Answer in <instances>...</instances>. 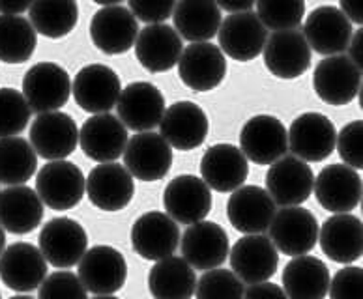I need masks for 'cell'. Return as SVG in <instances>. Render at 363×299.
<instances>
[{
	"mask_svg": "<svg viewBox=\"0 0 363 299\" xmlns=\"http://www.w3.org/2000/svg\"><path fill=\"white\" fill-rule=\"evenodd\" d=\"M244 299H289L279 284L260 283L253 284L244 292Z\"/></svg>",
	"mask_w": 363,
	"mask_h": 299,
	"instance_id": "obj_46",
	"label": "cell"
},
{
	"mask_svg": "<svg viewBox=\"0 0 363 299\" xmlns=\"http://www.w3.org/2000/svg\"><path fill=\"white\" fill-rule=\"evenodd\" d=\"M122 155L125 171L143 181L163 180L172 167V148L152 131L133 135Z\"/></svg>",
	"mask_w": 363,
	"mask_h": 299,
	"instance_id": "obj_19",
	"label": "cell"
},
{
	"mask_svg": "<svg viewBox=\"0 0 363 299\" xmlns=\"http://www.w3.org/2000/svg\"><path fill=\"white\" fill-rule=\"evenodd\" d=\"M233 273L247 284L268 283L279 266V253L264 234L240 237L228 251Z\"/></svg>",
	"mask_w": 363,
	"mask_h": 299,
	"instance_id": "obj_7",
	"label": "cell"
},
{
	"mask_svg": "<svg viewBox=\"0 0 363 299\" xmlns=\"http://www.w3.org/2000/svg\"><path fill=\"white\" fill-rule=\"evenodd\" d=\"M219 49L223 55L238 62H250L264 51L268 30L259 16L251 11L230 13L218 30Z\"/></svg>",
	"mask_w": 363,
	"mask_h": 299,
	"instance_id": "obj_15",
	"label": "cell"
},
{
	"mask_svg": "<svg viewBox=\"0 0 363 299\" xmlns=\"http://www.w3.org/2000/svg\"><path fill=\"white\" fill-rule=\"evenodd\" d=\"M77 277L90 294L113 295L124 288L128 281V262L118 249L96 245L86 249L79 260Z\"/></svg>",
	"mask_w": 363,
	"mask_h": 299,
	"instance_id": "obj_3",
	"label": "cell"
},
{
	"mask_svg": "<svg viewBox=\"0 0 363 299\" xmlns=\"http://www.w3.org/2000/svg\"><path fill=\"white\" fill-rule=\"evenodd\" d=\"M86 178L72 161H49L36 176V193L43 206L66 212L83 201Z\"/></svg>",
	"mask_w": 363,
	"mask_h": 299,
	"instance_id": "obj_5",
	"label": "cell"
},
{
	"mask_svg": "<svg viewBox=\"0 0 363 299\" xmlns=\"http://www.w3.org/2000/svg\"><path fill=\"white\" fill-rule=\"evenodd\" d=\"M174 28L178 36L191 43L210 42L218 36L219 26L223 21L218 2L210 0H182L172 11Z\"/></svg>",
	"mask_w": 363,
	"mask_h": 299,
	"instance_id": "obj_34",
	"label": "cell"
},
{
	"mask_svg": "<svg viewBox=\"0 0 363 299\" xmlns=\"http://www.w3.org/2000/svg\"><path fill=\"white\" fill-rule=\"evenodd\" d=\"M313 189L318 204L332 213H348L362 204V176L342 163L324 167Z\"/></svg>",
	"mask_w": 363,
	"mask_h": 299,
	"instance_id": "obj_23",
	"label": "cell"
},
{
	"mask_svg": "<svg viewBox=\"0 0 363 299\" xmlns=\"http://www.w3.org/2000/svg\"><path fill=\"white\" fill-rule=\"evenodd\" d=\"M43 202L28 186H13L0 191V227L4 232L28 234L43 221Z\"/></svg>",
	"mask_w": 363,
	"mask_h": 299,
	"instance_id": "obj_32",
	"label": "cell"
},
{
	"mask_svg": "<svg viewBox=\"0 0 363 299\" xmlns=\"http://www.w3.org/2000/svg\"><path fill=\"white\" fill-rule=\"evenodd\" d=\"M240 150L255 165H274L289 152L285 124L272 114H257L242 128Z\"/></svg>",
	"mask_w": 363,
	"mask_h": 299,
	"instance_id": "obj_9",
	"label": "cell"
},
{
	"mask_svg": "<svg viewBox=\"0 0 363 299\" xmlns=\"http://www.w3.org/2000/svg\"><path fill=\"white\" fill-rule=\"evenodd\" d=\"M94 299H118V298H114V295H96Z\"/></svg>",
	"mask_w": 363,
	"mask_h": 299,
	"instance_id": "obj_53",
	"label": "cell"
},
{
	"mask_svg": "<svg viewBox=\"0 0 363 299\" xmlns=\"http://www.w3.org/2000/svg\"><path fill=\"white\" fill-rule=\"evenodd\" d=\"M174 6V0H130L128 10L135 19L146 25H163L169 17H172Z\"/></svg>",
	"mask_w": 363,
	"mask_h": 299,
	"instance_id": "obj_44",
	"label": "cell"
},
{
	"mask_svg": "<svg viewBox=\"0 0 363 299\" xmlns=\"http://www.w3.org/2000/svg\"><path fill=\"white\" fill-rule=\"evenodd\" d=\"M163 206L177 225H195L212 212V191L197 176L180 174L167 184Z\"/></svg>",
	"mask_w": 363,
	"mask_h": 299,
	"instance_id": "obj_12",
	"label": "cell"
},
{
	"mask_svg": "<svg viewBox=\"0 0 363 299\" xmlns=\"http://www.w3.org/2000/svg\"><path fill=\"white\" fill-rule=\"evenodd\" d=\"M180 243V228L163 212H148L131 227V247L145 260L160 262L174 254Z\"/></svg>",
	"mask_w": 363,
	"mask_h": 299,
	"instance_id": "obj_22",
	"label": "cell"
},
{
	"mask_svg": "<svg viewBox=\"0 0 363 299\" xmlns=\"http://www.w3.org/2000/svg\"><path fill=\"white\" fill-rule=\"evenodd\" d=\"M264 66L277 79L301 77L311 67V49L298 28L274 32L264 45Z\"/></svg>",
	"mask_w": 363,
	"mask_h": 299,
	"instance_id": "obj_27",
	"label": "cell"
},
{
	"mask_svg": "<svg viewBox=\"0 0 363 299\" xmlns=\"http://www.w3.org/2000/svg\"><path fill=\"white\" fill-rule=\"evenodd\" d=\"M118 120L125 129L146 133L157 128L165 114V96L156 84L135 81L120 92Z\"/></svg>",
	"mask_w": 363,
	"mask_h": 299,
	"instance_id": "obj_13",
	"label": "cell"
},
{
	"mask_svg": "<svg viewBox=\"0 0 363 299\" xmlns=\"http://www.w3.org/2000/svg\"><path fill=\"white\" fill-rule=\"evenodd\" d=\"M362 120H354L350 124H347L337 133V140H335V148L339 152V157L342 163L354 171H362L363 159H362Z\"/></svg>",
	"mask_w": 363,
	"mask_h": 299,
	"instance_id": "obj_43",
	"label": "cell"
},
{
	"mask_svg": "<svg viewBox=\"0 0 363 299\" xmlns=\"http://www.w3.org/2000/svg\"><path fill=\"white\" fill-rule=\"evenodd\" d=\"M36 45L38 34L28 19L0 16V62H26L36 51Z\"/></svg>",
	"mask_w": 363,
	"mask_h": 299,
	"instance_id": "obj_38",
	"label": "cell"
},
{
	"mask_svg": "<svg viewBox=\"0 0 363 299\" xmlns=\"http://www.w3.org/2000/svg\"><path fill=\"white\" fill-rule=\"evenodd\" d=\"M362 268L348 266L339 269L330 281V299H362Z\"/></svg>",
	"mask_w": 363,
	"mask_h": 299,
	"instance_id": "obj_45",
	"label": "cell"
},
{
	"mask_svg": "<svg viewBox=\"0 0 363 299\" xmlns=\"http://www.w3.org/2000/svg\"><path fill=\"white\" fill-rule=\"evenodd\" d=\"M10 299H34V298H30V295L21 294V295H13V298H10Z\"/></svg>",
	"mask_w": 363,
	"mask_h": 299,
	"instance_id": "obj_52",
	"label": "cell"
},
{
	"mask_svg": "<svg viewBox=\"0 0 363 299\" xmlns=\"http://www.w3.org/2000/svg\"><path fill=\"white\" fill-rule=\"evenodd\" d=\"M0 299H2V295H0Z\"/></svg>",
	"mask_w": 363,
	"mask_h": 299,
	"instance_id": "obj_54",
	"label": "cell"
},
{
	"mask_svg": "<svg viewBox=\"0 0 363 299\" xmlns=\"http://www.w3.org/2000/svg\"><path fill=\"white\" fill-rule=\"evenodd\" d=\"M72 90L75 103L83 111L90 114H107L118 103L122 83L113 67L89 64L77 72Z\"/></svg>",
	"mask_w": 363,
	"mask_h": 299,
	"instance_id": "obj_10",
	"label": "cell"
},
{
	"mask_svg": "<svg viewBox=\"0 0 363 299\" xmlns=\"http://www.w3.org/2000/svg\"><path fill=\"white\" fill-rule=\"evenodd\" d=\"M330 281L324 260L309 254L292 258L283 269V292L289 299H324Z\"/></svg>",
	"mask_w": 363,
	"mask_h": 299,
	"instance_id": "obj_33",
	"label": "cell"
},
{
	"mask_svg": "<svg viewBox=\"0 0 363 299\" xmlns=\"http://www.w3.org/2000/svg\"><path fill=\"white\" fill-rule=\"evenodd\" d=\"M139 23L128 6H101L90 21L92 43L105 55H124L135 45Z\"/></svg>",
	"mask_w": 363,
	"mask_h": 299,
	"instance_id": "obj_14",
	"label": "cell"
},
{
	"mask_svg": "<svg viewBox=\"0 0 363 299\" xmlns=\"http://www.w3.org/2000/svg\"><path fill=\"white\" fill-rule=\"evenodd\" d=\"M28 17L36 34L60 40L77 26L79 6L75 0H38L28 8Z\"/></svg>",
	"mask_w": 363,
	"mask_h": 299,
	"instance_id": "obj_36",
	"label": "cell"
},
{
	"mask_svg": "<svg viewBox=\"0 0 363 299\" xmlns=\"http://www.w3.org/2000/svg\"><path fill=\"white\" fill-rule=\"evenodd\" d=\"M38 299H86V290L72 271H55L40 284Z\"/></svg>",
	"mask_w": 363,
	"mask_h": 299,
	"instance_id": "obj_42",
	"label": "cell"
},
{
	"mask_svg": "<svg viewBox=\"0 0 363 299\" xmlns=\"http://www.w3.org/2000/svg\"><path fill=\"white\" fill-rule=\"evenodd\" d=\"M40 253L57 269L73 268L89 249V234L72 217H55L43 225L38 237Z\"/></svg>",
	"mask_w": 363,
	"mask_h": 299,
	"instance_id": "obj_2",
	"label": "cell"
},
{
	"mask_svg": "<svg viewBox=\"0 0 363 299\" xmlns=\"http://www.w3.org/2000/svg\"><path fill=\"white\" fill-rule=\"evenodd\" d=\"M28 8H30V2H26V0H0V13L2 16L19 17Z\"/></svg>",
	"mask_w": 363,
	"mask_h": 299,
	"instance_id": "obj_48",
	"label": "cell"
},
{
	"mask_svg": "<svg viewBox=\"0 0 363 299\" xmlns=\"http://www.w3.org/2000/svg\"><path fill=\"white\" fill-rule=\"evenodd\" d=\"M178 75L182 83L195 92H210L223 83L227 60L218 45H212L210 42L191 43L182 51Z\"/></svg>",
	"mask_w": 363,
	"mask_h": 299,
	"instance_id": "obj_20",
	"label": "cell"
},
{
	"mask_svg": "<svg viewBox=\"0 0 363 299\" xmlns=\"http://www.w3.org/2000/svg\"><path fill=\"white\" fill-rule=\"evenodd\" d=\"M270 242L277 253L292 258L303 256L318 242L317 217L301 206L281 208L272 219Z\"/></svg>",
	"mask_w": 363,
	"mask_h": 299,
	"instance_id": "obj_6",
	"label": "cell"
},
{
	"mask_svg": "<svg viewBox=\"0 0 363 299\" xmlns=\"http://www.w3.org/2000/svg\"><path fill=\"white\" fill-rule=\"evenodd\" d=\"M313 88L324 103L342 107L362 90V72L347 55L324 57L313 72Z\"/></svg>",
	"mask_w": 363,
	"mask_h": 299,
	"instance_id": "obj_11",
	"label": "cell"
},
{
	"mask_svg": "<svg viewBox=\"0 0 363 299\" xmlns=\"http://www.w3.org/2000/svg\"><path fill=\"white\" fill-rule=\"evenodd\" d=\"M337 8L342 11V16L347 17L348 21H350V25H352V23H356V25H362L363 17H362V10H359L358 4H354V2H350V0H342Z\"/></svg>",
	"mask_w": 363,
	"mask_h": 299,
	"instance_id": "obj_50",
	"label": "cell"
},
{
	"mask_svg": "<svg viewBox=\"0 0 363 299\" xmlns=\"http://www.w3.org/2000/svg\"><path fill=\"white\" fill-rule=\"evenodd\" d=\"M313 186V169L294 155H283L266 172V193L275 206H300L311 196Z\"/></svg>",
	"mask_w": 363,
	"mask_h": 299,
	"instance_id": "obj_8",
	"label": "cell"
},
{
	"mask_svg": "<svg viewBox=\"0 0 363 299\" xmlns=\"http://www.w3.org/2000/svg\"><path fill=\"white\" fill-rule=\"evenodd\" d=\"M182 258L193 269L210 271L219 268L227 260L230 243L221 225L201 221L189 225L180 239Z\"/></svg>",
	"mask_w": 363,
	"mask_h": 299,
	"instance_id": "obj_18",
	"label": "cell"
},
{
	"mask_svg": "<svg viewBox=\"0 0 363 299\" xmlns=\"http://www.w3.org/2000/svg\"><path fill=\"white\" fill-rule=\"evenodd\" d=\"M362 42H363V32L358 30L354 32L352 38H350V43H348V60L358 67L362 72V64H363V55H362Z\"/></svg>",
	"mask_w": 363,
	"mask_h": 299,
	"instance_id": "obj_47",
	"label": "cell"
},
{
	"mask_svg": "<svg viewBox=\"0 0 363 299\" xmlns=\"http://www.w3.org/2000/svg\"><path fill=\"white\" fill-rule=\"evenodd\" d=\"M219 10H225L228 13H242V11H251L255 8L253 0H223L219 2Z\"/></svg>",
	"mask_w": 363,
	"mask_h": 299,
	"instance_id": "obj_49",
	"label": "cell"
},
{
	"mask_svg": "<svg viewBox=\"0 0 363 299\" xmlns=\"http://www.w3.org/2000/svg\"><path fill=\"white\" fill-rule=\"evenodd\" d=\"M30 107L16 88H0V139L23 133L30 122Z\"/></svg>",
	"mask_w": 363,
	"mask_h": 299,
	"instance_id": "obj_40",
	"label": "cell"
},
{
	"mask_svg": "<svg viewBox=\"0 0 363 299\" xmlns=\"http://www.w3.org/2000/svg\"><path fill=\"white\" fill-rule=\"evenodd\" d=\"M244 283L230 269H210L197 281V299H244Z\"/></svg>",
	"mask_w": 363,
	"mask_h": 299,
	"instance_id": "obj_41",
	"label": "cell"
},
{
	"mask_svg": "<svg viewBox=\"0 0 363 299\" xmlns=\"http://www.w3.org/2000/svg\"><path fill=\"white\" fill-rule=\"evenodd\" d=\"M47 277V262L32 243H13L0 254V281L19 294L40 288Z\"/></svg>",
	"mask_w": 363,
	"mask_h": 299,
	"instance_id": "obj_24",
	"label": "cell"
},
{
	"mask_svg": "<svg viewBox=\"0 0 363 299\" xmlns=\"http://www.w3.org/2000/svg\"><path fill=\"white\" fill-rule=\"evenodd\" d=\"M250 174V161L238 146L219 142L204 152L201 159V180L218 193H233L244 186Z\"/></svg>",
	"mask_w": 363,
	"mask_h": 299,
	"instance_id": "obj_26",
	"label": "cell"
},
{
	"mask_svg": "<svg viewBox=\"0 0 363 299\" xmlns=\"http://www.w3.org/2000/svg\"><path fill=\"white\" fill-rule=\"evenodd\" d=\"M38 171V155L23 137L0 139V184L25 186Z\"/></svg>",
	"mask_w": 363,
	"mask_h": 299,
	"instance_id": "obj_37",
	"label": "cell"
},
{
	"mask_svg": "<svg viewBox=\"0 0 363 299\" xmlns=\"http://www.w3.org/2000/svg\"><path fill=\"white\" fill-rule=\"evenodd\" d=\"M21 94L34 113H57L72 96V79L58 64L38 62L25 73Z\"/></svg>",
	"mask_w": 363,
	"mask_h": 299,
	"instance_id": "obj_1",
	"label": "cell"
},
{
	"mask_svg": "<svg viewBox=\"0 0 363 299\" xmlns=\"http://www.w3.org/2000/svg\"><path fill=\"white\" fill-rule=\"evenodd\" d=\"M257 16L266 30L283 32L296 30L306 16V2L303 0H260L255 4Z\"/></svg>",
	"mask_w": 363,
	"mask_h": 299,
	"instance_id": "obj_39",
	"label": "cell"
},
{
	"mask_svg": "<svg viewBox=\"0 0 363 299\" xmlns=\"http://www.w3.org/2000/svg\"><path fill=\"white\" fill-rule=\"evenodd\" d=\"M128 129L114 114H94L79 131V145L84 155L98 163H114L124 154Z\"/></svg>",
	"mask_w": 363,
	"mask_h": 299,
	"instance_id": "obj_28",
	"label": "cell"
},
{
	"mask_svg": "<svg viewBox=\"0 0 363 299\" xmlns=\"http://www.w3.org/2000/svg\"><path fill=\"white\" fill-rule=\"evenodd\" d=\"M277 206L259 186H242L233 191L227 202V217L238 232L251 234L266 232L272 225Z\"/></svg>",
	"mask_w": 363,
	"mask_h": 299,
	"instance_id": "obj_29",
	"label": "cell"
},
{
	"mask_svg": "<svg viewBox=\"0 0 363 299\" xmlns=\"http://www.w3.org/2000/svg\"><path fill=\"white\" fill-rule=\"evenodd\" d=\"M160 128V135L171 148L189 152L204 145L210 131V120L197 103L177 101L165 108Z\"/></svg>",
	"mask_w": 363,
	"mask_h": 299,
	"instance_id": "obj_21",
	"label": "cell"
},
{
	"mask_svg": "<svg viewBox=\"0 0 363 299\" xmlns=\"http://www.w3.org/2000/svg\"><path fill=\"white\" fill-rule=\"evenodd\" d=\"M301 34L309 49L317 51L322 57H335L347 51L354 30L337 6L324 4L307 16Z\"/></svg>",
	"mask_w": 363,
	"mask_h": 299,
	"instance_id": "obj_17",
	"label": "cell"
},
{
	"mask_svg": "<svg viewBox=\"0 0 363 299\" xmlns=\"http://www.w3.org/2000/svg\"><path fill=\"white\" fill-rule=\"evenodd\" d=\"M84 193L98 210L120 212L133 201L135 181L125 167L118 163H101L90 171Z\"/></svg>",
	"mask_w": 363,
	"mask_h": 299,
	"instance_id": "obj_25",
	"label": "cell"
},
{
	"mask_svg": "<svg viewBox=\"0 0 363 299\" xmlns=\"http://www.w3.org/2000/svg\"><path fill=\"white\" fill-rule=\"evenodd\" d=\"M322 253L337 264H352L363 253V225L352 213H335L318 228Z\"/></svg>",
	"mask_w": 363,
	"mask_h": 299,
	"instance_id": "obj_30",
	"label": "cell"
},
{
	"mask_svg": "<svg viewBox=\"0 0 363 299\" xmlns=\"http://www.w3.org/2000/svg\"><path fill=\"white\" fill-rule=\"evenodd\" d=\"M79 145V129L69 114H38L30 125V146L36 155L47 161H62L75 152Z\"/></svg>",
	"mask_w": 363,
	"mask_h": 299,
	"instance_id": "obj_16",
	"label": "cell"
},
{
	"mask_svg": "<svg viewBox=\"0 0 363 299\" xmlns=\"http://www.w3.org/2000/svg\"><path fill=\"white\" fill-rule=\"evenodd\" d=\"M286 139L294 157L306 163H320L333 154L337 129L326 114L311 111L292 120Z\"/></svg>",
	"mask_w": 363,
	"mask_h": 299,
	"instance_id": "obj_4",
	"label": "cell"
},
{
	"mask_svg": "<svg viewBox=\"0 0 363 299\" xmlns=\"http://www.w3.org/2000/svg\"><path fill=\"white\" fill-rule=\"evenodd\" d=\"M6 249V232L2 230V227H0V254L4 253Z\"/></svg>",
	"mask_w": 363,
	"mask_h": 299,
	"instance_id": "obj_51",
	"label": "cell"
},
{
	"mask_svg": "<svg viewBox=\"0 0 363 299\" xmlns=\"http://www.w3.org/2000/svg\"><path fill=\"white\" fill-rule=\"evenodd\" d=\"M195 286V269L180 256L163 258L148 273V290L154 299H191Z\"/></svg>",
	"mask_w": 363,
	"mask_h": 299,
	"instance_id": "obj_35",
	"label": "cell"
},
{
	"mask_svg": "<svg viewBox=\"0 0 363 299\" xmlns=\"http://www.w3.org/2000/svg\"><path fill=\"white\" fill-rule=\"evenodd\" d=\"M184 43L171 25H146L135 42L137 60L146 72L163 73L177 66Z\"/></svg>",
	"mask_w": 363,
	"mask_h": 299,
	"instance_id": "obj_31",
	"label": "cell"
}]
</instances>
